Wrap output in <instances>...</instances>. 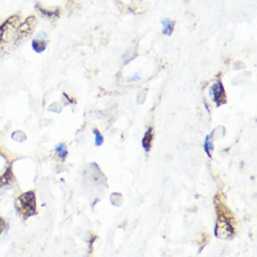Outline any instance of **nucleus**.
<instances>
[{
  "label": "nucleus",
  "mask_w": 257,
  "mask_h": 257,
  "mask_svg": "<svg viewBox=\"0 0 257 257\" xmlns=\"http://www.w3.org/2000/svg\"><path fill=\"white\" fill-rule=\"evenodd\" d=\"M20 25V16L14 15L5 20L0 26V55L6 50L11 43L16 44L17 29Z\"/></svg>",
  "instance_id": "nucleus-1"
},
{
  "label": "nucleus",
  "mask_w": 257,
  "mask_h": 257,
  "mask_svg": "<svg viewBox=\"0 0 257 257\" xmlns=\"http://www.w3.org/2000/svg\"><path fill=\"white\" fill-rule=\"evenodd\" d=\"M16 207L19 215L24 220L36 215L37 214L36 193L29 191L19 195L16 199Z\"/></svg>",
  "instance_id": "nucleus-2"
},
{
  "label": "nucleus",
  "mask_w": 257,
  "mask_h": 257,
  "mask_svg": "<svg viewBox=\"0 0 257 257\" xmlns=\"http://www.w3.org/2000/svg\"><path fill=\"white\" fill-rule=\"evenodd\" d=\"M37 24V20L34 16L28 17L22 24L19 25L17 29V37H16V44H20L24 40L30 37L32 32H34V28Z\"/></svg>",
  "instance_id": "nucleus-3"
},
{
  "label": "nucleus",
  "mask_w": 257,
  "mask_h": 257,
  "mask_svg": "<svg viewBox=\"0 0 257 257\" xmlns=\"http://www.w3.org/2000/svg\"><path fill=\"white\" fill-rule=\"evenodd\" d=\"M210 96L214 102L219 104L222 102L224 99L225 92L223 84L221 82L214 84L210 90Z\"/></svg>",
  "instance_id": "nucleus-4"
},
{
  "label": "nucleus",
  "mask_w": 257,
  "mask_h": 257,
  "mask_svg": "<svg viewBox=\"0 0 257 257\" xmlns=\"http://www.w3.org/2000/svg\"><path fill=\"white\" fill-rule=\"evenodd\" d=\"M36 8L40 12V14L48 19H56L60 16V11L56 10V9H46V8L40 7L39 5L36 6Z\"/></svg>",
  "instance_id": "nucleus-5"
},
{
  "label": "nucleus",
  "mask_w": 257,
  "mask_h": 257,
  "mask_svg": "<svg viewBox=\"0 0 257 257\" xmlns=\"http://www.w3.org/2000/svg\"><path fill=\"white\" fill-rule=\"evenodd\" d=\"M163 25V33L167 36H171L175 30V22L169 19H165L162 21Z\"/></svg>",
  "instance_id": "nucleus-6"
},
{
  "label": "nucleus",
  "mask_w": 257,
  "mask_h": 257,
  "mask_svg": "<svg viewBox=\"0 0 257 257\" xmlns=\"http://www.w3.org/2000/svg\"><path fill=\"white\" fill-rule=\"evenodd\" d=\"M153 128H149L148 131L145 134L144 138L143 139V147H144L145 151L148 152L151 147V143L153 140Z\"/></svg>",
  "instance_id": "nucleus-7"
},
{
  "label": "nucleus",
  "mask_w": 257,
  "mask_h": 257,
  "mask_svg": "<svg viewBox=\"0 0 257 257\" xmlns=\"http://www.w3.org/2000/svg\"><path fill=\"white\" fill-rule=\"evenodd\" d=\"M46 47L47 43L44 39H35V40L32 41V48H33L34 51H36V52H38V53L44 52Z\"/></svg>",
  "instance_id": "nucleus-8"
},
{
  "label": "nucleus",
  "mask_w": 257,
  "mask_h": 257,
  "mask_svg": "<svg viewBox=\"0 0 257 257\" xmlns=\"http://www.w3.org/2000/svg\"><path fill=\"white\" fill-rule=\"evenodd\" d=\"M13 179V174H12V168H9L5 171L4 175L0 176V187L6 186L11 183V181Z\"/></svg>",
  "instance_id": "nucleus-9"
},
{
  "label": "nucleus",
  "mask_w": 257,
  "mask_h": 257,
  "mask_svg": "<svg viewBox=\"0 0 257 257\" xmlns=\"http://www.w3.org/2000/svg\"><path fill=\"white\" fill-rule=\"evenodd\" d=\"M55 151L57 153V155L60 157V159L63 161L66 159L67 155H68V151H67L66 145L64 143H60L55 149Z\"/></svg>",
  "instance_id": "nucleus-10"
},
{
  "label": "nucleus",
  "mask_w": 257,
  "mask_h": 257,
  "mask_svg": "<svg viewBox=\"0 0 257 257\" xmlns=\"http://www.w3.org/2000/svg\"><path fill=\"white\" fill-rule=\"evenodd\" d=\"M204 149L208 157L211 158V151H213V143L212 142H211V136H210V135L207 136V138L205 139Z\"/></svg>",
  "instance_id": "nucleus-11"
},
{
  "label": "nucleus",
  "mask_w": 257,
  "mask_h": 257,
  "mask_svg": "<svg viewBox=\"0 0 257 257\" xmlns=\"http://www.w3.org/2000/svg\"><path fill=\"white\" fill-rule=\"evenodd\" d=\"M93 134L95 135V145H96V147H100V146L103 144L104 138H103L102 135L100 134V131L98 130H96V128H95L94 131H93Z\"/></svg>",
  "instance_id": "nucleus-12"
},
{
  "label": "nucleus",
  "mask_w": 257,
  "mask_h": 257,
  "mask_svg": "<svg viewBox=\"0 0 257 257\" xmlns=\"http://www.w3.org/2000/svg\"><path fill=\"white\" fill-rule=\"evenodd\" d=\"M7 227V223L6 221H5V219L3 218L1 215H0V235L2 234L3 231L5 230V228H6Z\"/></svg>",
  "instance_id": "nucleus-13"
},
{
  "label": "nucleus",
  "mask_w": 257,
  "mask_h": 257,
  "mask_svg": "<svg viewBox=\"0 0 257 257\" xmlns=\"http://www.w3.org/2000/svg\"><path fill=\"white\" fill-rule=\"evenodd\" d=\"M141 77L139 74H135L133 75L132 76H130L128 79H127V81L128 82H135V81H139L140 80Z\"/></svg>",
  "instance_id": "nucleus-14"
}]
</instances>
